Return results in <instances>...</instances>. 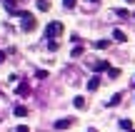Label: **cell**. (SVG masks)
<instances>
[{
  "mask_svg": "<svg viewBox=\"0 0 135 132\" xmlns=\"http://www.w3.org/2000/svg\"><path fill=\"white\" fill-rule=\"evenodd\" d=\"M73 125V120L70 117H63V120H58V122H55V130H68Z\"/></svg>",
  "mask_w": 135,
  "mask_h": 132,
  "instance_id": "obj_4",
  "label": "cell"
},
{
  "mask_svg": "<svg viewBox=\"0 0 135 132\" xmlns=\"http://www.w3.org/2000/svg\"><path fill=\"white\" fill-rule=\"evenodd\" d=\"M128 3H135V0H128Z\"/></svg>",
  "mask_w": 135,
  "mask_h": 132,
  "instance_id": "obj_20",
  "label": "cell"
},
{
  "mask_svg": "<svg viewBox=\"0 0 135 132\" xmlns=\"http://www.w3.org/2000/svg\"><path fill=\"white\" fill-rule=\"evenodd\" d=\"M0 62H5V52H3V50H0Z\"/></svg>",
  "mask_w": 135,
  "mask_h": 132,
  "instance_id": "obj_19",
  "label": "cell"
},
{
  "mask_svg": "<svg viewBox=\"0 0 135 132\" xmlns=\"http://www.w3.org/2000/svg\"><path fill=\"white\" fill-rule=\"evenodd\" d=\"M15 115H18V117H25V115H28V107H23V105H18V107H15Z\"/></svg>",
  "mask_w": 135,
  "mask_h": 132,
  "instance_id": "obj_10",
  "label": "cell"
},
{
  "mask_svg": "<svg viewBox=\"0 0 135 132\" xmlns=\"http://www.w3.org/2000/svg\"><path fill=\"white\" fill-rule=\"evenodd\" d=\"M73 105H75L78 110H85V105H88V102H85V97H83V95H78V97L73 100Z\"/></svg>",
  "mask_w": 135,
  "mask_h": 132,
  "instance_id": "obj_7",
  "label": "cell"
},
{
  "mask_svg": "<svg viewBox=\"0 0 135 132\" xmlns=\"http://www.w3.org/2000/svg\"><path fill=\"white\" fill-rule=\"evenodd\" d=\"M93 3H98V0H93Z\"/></svg>",
  "mask_w": 135,
  "mask_h": 132,
  "instance_id": "obj_22",
  "label": "cell"
},
{
  "mask_svg": "<svg viewBox=\"0 0 135 132\" xmlns=\"http://www.w3.org/2000/svg\"><path fill=\"white\" fill-rule=\"evenodd\" d=\"M120 127H123V130H128V132H130V130H133V122H130V120H120Z\"/></svg>",
  "mask_w": 135,
  "mask_h": 132,
  "instance_id": "obj_13",
  "label": "cell"
},
{
  "mask_svg": "<svg viewBox=\"0 0 135 132\" xmlns=\"http://www.w3.org/2000/svg\"><path fill=\"white\" fill-rule=\"evenodd\" d=\"M118 102H120V95H113V97L108 100V107H113V105H118Z\"/></svg>",
  "mask_w": 135,
  "mask_h": 132,
  "instance_id": "obj_15",
  "label": "cell"
},
{
  "mask_svg": "<svg viewBox=\"0 0 135 132\" xmlns=\"http://www.w3.org/2000/svg\"><path fill=\"white\" fill-rule=\"evenodd\" d=\"M5 8H8V13H15L18 10V3L15 0H5Z\"/></svg>",
  "mask_w": 135,
  "mask_h": 132,
  "instance_id": "obj_8",
  "label": "cell"
},
{
  "mask_svg": "<svg viewBox=\"0 0 135 132\" xmlns=\"http://www.w3.org/2000/svg\"><path fill=\"white\" fill-rule=\"evenodd\" d=\"M113 40H115V43H125V40H128V35L123 33V30H115V33H113Z\"/></svg>",
  "mask_w": 135,
  "mask_h": 132,
  "instance_id": "obj_6",
  "label": "cell"
},
{
  "mask_svg": "<svg viewBox=\"0 0 135 132\" xmlns=\"http://www.w3.org/2000/svg\"><path fill=\"white\" fill-rule=\"evenodd\" d=\"M18 18L23 20V30H25V33H30V30H35V28H38L35 18H33L30 13H25V10H20V13H18Z\"/></svg>",
  "mask_w": 135,
  "mask_h": 132,
  "instance_id": "obj_1",
  "label": "cell"
},
{
  "mask_svg": "<svg viewBox=\"0 0 135 132\" xmlns=\"http://www.w3.org/2000/svg\"><path fill=\"white\" fill-rule=\"evenodd\" d=\"M38 10H43V13L50 10V3H48V0H38Z\"/></svg>",
  "mask_w": 135,
  "mask_h": 132,
  "instance_id": "obj_11",
  "label": "cell"
},
{
  "mask_svg": "<svg viewBox=\"0 0 135 132\" xmlns=\"http://www.w3.org/2000/svg\"><path fill=\"white\" fill-rule=\"evenodd\" d=\"M108 45H110L108 40H95V43H93V47H98V50H105Z\"/></svg>",
  "mask_w": 135,
  "mask_h": 132,
  "instance_id": "obj_9",
  "label": "cell"
},
{
  "mask_svg": "<svg viewBox=\"0 0 135 132\" xmlns=\"http://www.w3.org/2000/svg\"><path fill=\"white\" fill-rule=\"evenodd\" d=\"M88 132H95V130H88Z\"/></svg>",
  "mask_w": 135,
  "mask_h": 132,
  "instance_id": "obj_21",
  "label": "cell"
},
{
  "mask_svg": "<svg viewBox=\"0 0 135 132\" xmlns=\"http://www.w3.org/2000/svg\"><path fill=\"white\" fill-rule=\"evenodd\" d=\"M58 47H60V45L55 43V40H50V43H48V50H53V52H55V50H58Z\"/></svg>",
  "mask_w": 135,
  "mask_h": 132,
  "instance_id": "obj_17",
  "label": "cell"
},
{
  "mask_svg": "<svg viewBox=\"0 0 135 132\" xmlns=\"http://www.w3.org/2000/svg\"><path fill=\"white\" fill-rule=\"evenodd\" d=\"M75 5H78V0H63V8L65 10H73Z\"/></svg>",
  "mask_w": 135,
  "mask_h": 132,
  "instance_id": "obj_12",
  "label": "cell"
},
{
  "mask_svg": "<svg viewBox=\"0 0 135 132\" xmlns=\"http://www.w3.org/2000/svg\"><path fill=\"white\" fill-rule=\"evenodd\" d=\"M15 132H30V130L25 127V125H18V127H15Z\"/></svg>",
  "mask_w": 135,
  "mask_h": 132,
  "instance_id": "obj_18",
  "label": "cell"
},
{
  "mask_svg": "<svg viewBox=\"0 0 135 132\" xmlns=\"http://www.w3.org/2000/svg\"><path fill=\"white\" fill-rule=\"evenodd\" d=\"M98 87H100V77H90L88 80V90H90V92H95Z\"/></svg>",
  "mask_w": 135,
  "mask_h": 132,
  "instance_id": "obj_5",
  "label": "cell"
},
{
  "mask_svg": "<svg viewBox=\"0 0 135 132\" xmlns=\"http://www.w3.org/2000/svg\"><path fill=\"white\" fill-rule=\"evenodd\" d=\"M93 70H95V72H108V70H110V62H108V60H98V62H93Z\"/></svg>",
  "mask_w": 135,
  "mask_h": 132,
  "instance_id": "obj_3",
  "label": "cell"
},
{
  "mask_svg": "<svg viewBox=\"0 0 135 132\" xmlns=\"http://www.w3.org/2000/svg\"><path fill=\"white\" fill-rule=\"evenodd\" d=\"M45 35H48L50 40L58 38V35H63V23H58V20H55V23H48V28H45Z\"/></svg>",
  "mask_w": 135,
  "mask_h": 132,
  "instance_id": "obj_2",
  "label": "cell"
},
{
  "mask_svg": "<svg viewBox=\"0 0 135 132\" xmlns=\"http://www.w3.org/2000/svg\"><path fill=\"white\" fill-rule=\"evenodd\" d=\"M108 77H120V70H118V67H110V70H108Z\"/></svg>",
  "mask_w": 135,
  "mask_h": 132,
  "instance_id": "obj_14",
  "label": "cell"
},
{
  "mask_svg": "<svg viewBox=\"0 0 135 132\" xmlns=\"http://www.w3.org/2000/svg\"><path fill=\"white\" fill-rule=\"evenodd\" d=\"M35 77H38V80H45V77H48V72H45V70H38V72H35Z\"/></svg>",
  "mask_w": 135,
  "mask_h": 132,
  "instance_id": "obj_16",
  "label": "cell"
}]
</instances>
